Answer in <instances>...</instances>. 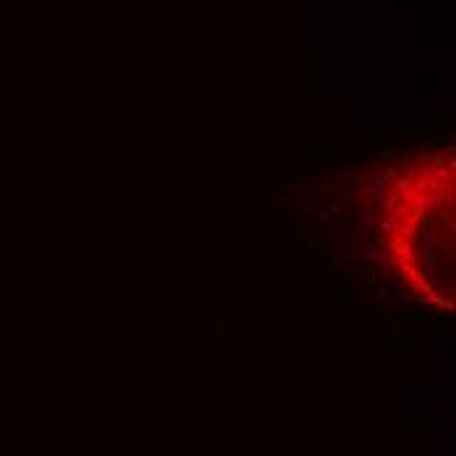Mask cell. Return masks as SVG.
Segmentation results:
<instances>
[{
  "instance_id": "obj_3",
  "label": "cell",
  "mask_w": 456,
  "mask_h": 456,
  "mask_svg": "<svg viewBox=\"0 0 456 456\" xmlns=\"http://www.w3.org/2000/svg\"><path fill=\"white\" fill-rule=\"evenodd\" d=\"M398 315H401L404 320H409V323H422L425 320V312L419 307H401V309H398Z\"/></svg>"
},
{
  "instance_id": "obj_9",
  "label": "cell",
  "mask_w": 456,
  "mask_h": 456,
  "mask_svg": "<svg viewBox=\"0 0 456 456\" xmlns=\"http://www.w3.org/2000/svg\"><path fill=\"white\" fill-rule=\"evenodd\" d=\"M325 210L330 213V218H336V215H341V213H344L346 207H344V202H341V199H336V202H330V205H328Z\"/></svg>"
},
{
  "instance_id": "obj_6",
  "label": "cell",
  "mask_w": 456,
  "mask_h": 456,
  "mask_svg": "<svg viewBox=\"0 0 456 456\" xmlns=\"http://www.w3.org/2000/svg\"><path fill=\"white\" fill-rule=\"evenodd\" d=\"M330 220H333V218H330V213H328L325 207H320L315 215H312V223H318V228H328Z\"/></svg>"
},
{
  "instance_id": "obj_8",
  "label": "cell",
  "mask_w": 456,
  "mask_h": 456,
  "mask_svg": "<svg viewBox=\"0 0 456 456\" xmlns=\"http://www.w3.org/2000/svg\"><path fill=\"white\" fill-rule=\"evenodd\" d=\"M315 205H318V199H315V197L304 199V202H302V213H304V215H315Z\"/></svg>"
},
{
  "instance_id": "obj_11",
  "label": "cell",
  "mask_w": 456,
  "mask_h": 456,
  "mask_svg": "<svg viewBox=\"0 0 456 456\" xmlns=\"http://www.w3.org/2000/svg\"><path fill=\"white\" fill-rule=\"evenodd\" d=\"M338 299H341V302H354V296H352V291H349V289H341Z\"/></svg>"
},
{
  "instance_id": "obj_5",
  "label": "cell",
  "mask_w": 456,
  "mask_h": 456,
  "mask_svg": "<svg viewBox=\"0 0 456 456\" xmlns=\"http://www.w3.org/2000/svg\"><path fill=\"white\" fill-rule=\"evenodd\" d=\"M273 205H275L278 210H289V207H291V191H289V189H280V191H275V197H273Z\"/></svg>"
},
{
  "instance_id": "obj_1",
  "label": "cell",
  "mask_w": 456,
  "mask_h": 456,
  "mask_svg": "<svg viewBox=\"0 0 456 456\" xmlns=\"http://www.w3.org/2000/svg\"><path fill=\"white\" fill-rule=\"evenodd\" d=\"M289 254H291V252H289V244H286V241H283V239H275V236H268V249H265V257H268V260H273V262L280 260V262H283V260H289Z\"/></svg>"
},
{
  "instance_id": "obj_4",
  "label": "cell",
  "mask_w": 456,
  "mask_h": 456,
  "mask_svg": "<svg viewBox=\"0 0 456 456\" xmlns=\"http://www.w3.org/2000/svg\"><path fill=\"white\" fill-rule=\"evenodd\" d=\"M296 236L307 244L309 239H312V215H304L302 220H299V228H296Z\"/></svg>"
},
{
  "instance_id": "obj_2",
  "label": "cell",
  "mask_w": 456,
  "mask_h": 456,
  "mask_svg": "<svg viewBox=\"0 0 456 456\" xmlns=\"http://www.w3.org/2000/svg\"><path fill=\"white\" fill-rule=\"evenodd\" d=\"M393 191L404 199H414V181L412 179H404V176H396L393 179Z\"/></svg>"
},
{
  "instance_id": "obj_12",
  "label": "cell",
  "mask_w": 456,
  "mask_h": 456,
  "mask_svg": "<svg viewBox=\"0 0 456 456\" xmlns=\"http://www.w3.org/2000/svg\"><path fill=\"white\" fill-rule=\"evenodd\" d=\"M213 328H215V330H218V333H225V323H215V325H213Z\"/></svg>"
},
{
  "instance_id": "obj_7",
  "label": "cell",
  "mask_w": 456,
  "mask_h": 456,
  "mask_svg": "<svg viewBox=\"0 0 456 456\" xmlns=\"http://www.w3.org/2000/svg\"><path fill=\"white\" fill-rule=\"evenodd\" d=\"M373 307L385 312V315H393V299H373Z\"/></svg>"
},
{
  "instance_id": "obj_10",
  "label": "cell",
  "mask_w": 456,
  "mask_h": 456,
  "mask_svg": "<svg viewBox=\"0 0 456 456\" xmlns=\"http://www.w3.org/2000/svg\"><path fill=\"white\" fill-rule=\"evenodd\" d=\"M396 152H398V147H393V145H385V147H380V150H378V155H380V157H393Z\"/></svg>"
}]
</instances>
